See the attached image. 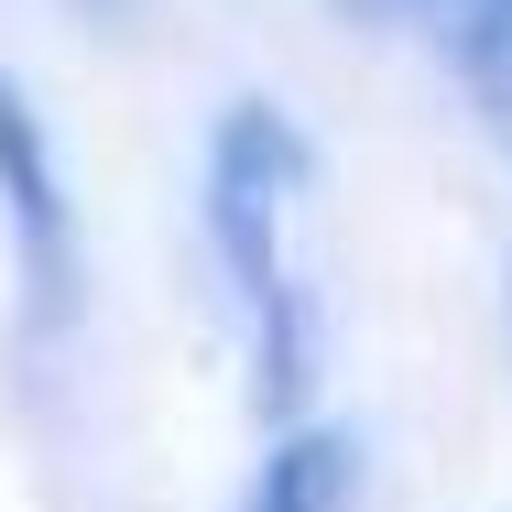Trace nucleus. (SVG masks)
<instances>
[{
    "label": "nucleus",
    "mask_w": 512,
    "mask_h": 512,
    "mask_svg": "<svg viewBox=\"0 0 512 512\" xmlns=\"http://www.w3.org/2000/svg\"><path fill=\"white\" fill-rule=\"evenodd\" d=\"M316 186V142L295 131V109L240 88L207 120V251H218V284L240 306L251 338V404L262 425H295L316 393V295L295 284V207Z\"/></svg>",
    "instance_id": "1"
},
{
    "label": "nucleus",
    "mask_w": 512,
    "mask_h": 512,
    "mask_svg": "<svg viewBox=\"0 0 512 512\" xmlns=\"http://www.w3.org/2000/svg\"><path fill=\"white\" fill-rule=\"evenodd\" d=\"M0 240H11V284H22V327L66 338L88 316V218H77V175L55 120L33 88L0 66Z\"/></svg>",
    "instance_id": "2"
},
{
    "label": "nucleus",
    "mask_w": 512,
    "mask_h": 512,
    "mask_svg": "<svg viewBox=\"0 0 512 512\" xmlns=\"http://www.w3.org/2000/svg\"><path fill=\"white\" fill-rule=\"evenodd\" d=\"M349 491H360V425L295 414V425H273V447L251 458L229 512H349Z\"/></svg>",
    "instance_id": "3"
},
{
    "label": "nucleus",
    "mask_w": 512,
    "mask_h": 512,
    "mask_svg": "<svg viewBox=\"0 0 512 512\" xmlns=\"http://www.w3.org/2000/svg\"><path fill=\"white\" fill-rule=\"evenodd\" d=\"M469 88L491 99V120L512 131V0H469Z\"/></svg>",
    "instance_id": "4"
},
{
    "label": "nucleus",
    "mask_w": 512,
    "mask_h": 512,
    "mask_svg": "<svg viewBox=\"0 0 512 512\" xmlns=\"http://www.w3.org/2000/svg\"><path fill=\"white\" fill-rule=\"evenodd\" d=\"M349 11H371V22H404V11H425V0H349Z\"/></svg>",
    "instance_id": "5"
},
{
    "label": "nucleus",
    "mask_w": 512,
    "mask_h": 512,
    "mask_svg": "<svg viewBox=\"0 0 512 512\" xmlns=\"http://www.w3.org/2000/svg\"><path fill=\"white\" fill-rule=\"evenodd\" d=\"M502 306H512V284H502Z\"/></svg>",
    "instance_id": "6"
}]
</instances>
